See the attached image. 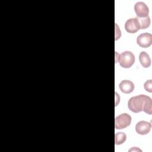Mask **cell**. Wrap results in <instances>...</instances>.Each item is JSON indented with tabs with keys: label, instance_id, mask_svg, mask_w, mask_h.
<instances>
[{
	"label": "cell",
	"instance_id": "6da1fadb",
	"mask_svg": "<svg viewBox=\"0 0 152 152\" xmlns=\"http://www.w3.org/2000/svg\"><path fill=\"white\" fill-rule=\"evenodd\" d=\"M128 107L134 113L144 111L148 115L152 114V100L149 96L144 94L131 97L128 102Z\"/></svg>",
	"mask_w": 152,
	"mask_h": 152
},
{
	"label": "cell",
	"instance_id": "7a4b0ae2",
	"mask_svg": "<svg viewBox=\"0 0 152 152\" xmlns=\"http://www.w3.org/2000/svg\"><path fill=\"white\" fill-rule=\"evenodd\" d=\"M118 59L116 62H119L121 67L124 68H131L135 62V56L130 51H125L116 56V59Z\"/></svg>",
	"mask_w": 152,
	"mask_h": 152
},
{
	"label": "cell",
	"instance_id": "3957f363",
	"mask_svg": "<svg viewBox=\"0 0 152 152\" xmlns=\"http://www.w3.org/2000/svg\"><path fill=\"white\" fill-rule=\"evenodd\" d=\"M131 116L128 113H122L115 119V128L116 129L126 128L131 123Z\"/></svg>",
	"mask_w": 152,
	"mask_h": 152
},
{
	"label": "cell",
	"instance_id": "277c9868",
	"mask_svg": "<svg viewBox=\"0 0 152 152\" xmlns=\"http://www.w3.org/2000/svg\"><path fill=\"white\" fill-rule=\"evenodd\" d=\"M125 29L128 33H135L141 29L138 17L131 18L125 23Z\"/></svg>",
	"mask_w": 152,
	"mask_h": 152
},
{
	"label": "cell",
	"instance_id": "5b68a950",
	"mask_svg": "<svg viewBox=\"0 0 152 152\" xmlns=\"http://www.w3.org/2000/svg\"><path fill=\"white\" fill-rule=\"evenodd\" d=\"M137 43L141 48H148L152 43V35L149 33L140 34L137 38Z\"/></svg>",
	"mask_w": 152,
	"mask_h": 152
},
{
	"label": "cell",
	"instance_id": "8992f818",
	"mask_svg": "<svg viewBox=\"0 0 152 152\" xmlns=\"http://www.w3.org/2000/svg\"><path fill=\"white\" fill-rule=\"evenodd\" d=\"M134 11L138 18H145L148 16L149 9L144 2H137L134 5Z\"/></svg>",
	"mask_w": 152,
	"mask_h": 152
},
{
	"label": "cell",
	"instance_id": "52a82bcc",
	"mask_svg": "<svg viewBox=\"0 0 152 152\" xmlns=\"http://www.w3.org/2000/svg\"><path fill=\"white\" fill-rule=\"evenodd\" d=\"M151 128V125L150 122L145 121H141L137 123L135 125V131L137 134L144 135L150 132Z\"/></svg>",
	"mask_w": 152,
	"mask_h": 152
},
{
	"label": "cell",
	"instance_id": "ba28073f",
	"mask_svg": "<svg viewBox=\"0 0 152 152\" xmlns=\"http://www.w3.org/2000/svg\"><path fill=\"white\" fill-rule=\"evenodd\" d=\"M120 90L125 94H129L132 93L135 88L134 84L130 80H122L119 85Z\"/></svg>",
	"mask_w": 152,
	"mask_h": 152
},
{
	"label": "cell",
	"instance_id": "9c48e42d",
	"mask_svg": "<svg viewBox=\"0 0 152 152\" xmlns=\"http://www.w3.org/2000/svg\"><path fill=\"white\" fill-rule=\"evenodd\" d=\"M139 61L144 68H148L151 65V59L148 54L144 51L140 52L139 55Z\"/></svg>",
	"mask_w": 152,
	"mask_h": 152
},
{
	"label": "cell",
	"instance_id": "30bf717a",
	"mask_svg": "<svg viewBox=\"0 0 152 152\" xmlns=\"http://www.w3.org/2000/svg\"><path fill=\"white\" fill-rule=\"evenodd\" d=\"M126 135L124 132H117L115 135V142L116 145H121L125 142Z\"/></svg>",
	"mask_w": 152,
	"mask_h": 152
},
{
	"label": "cell",
	"instance_id": "8fae6325",
	"mask_svg": "<svg viewBox=\"0 0 152 152\" xmlns=\"http://www.w3.org/2000/svg\"><path fill=\"white\" fill-rule=\"evenodd\" d=\"M138 20H139V22L140 24L141 29H145L150 26L151 21H150V18L148 16L147 17H145V18H138Z\"/></svg>",
	"mask_w": 152,
	"mask_h": 152
},
{
	"label": "cell",
	"instance_id": "7c38bea8",
	"mask_svg": "<svg viewBox=\"0 0 152 152\" xmlns=\"http://www.w3.org/2000/svg\"><path fill=\"white\" fill-rule=\"evenodd\" d=\"M144 88L149 93H151L152 92V80H149L146 81L144 84Z\"/></svg>",
	"mask_w": 152,
	"mask_h": 152
},
{
	"label": "cell",
	"instance_id": "4fadbf2b",
	"mask_svg": "<svg viewBox=\"0 0 152 152\" xmlns=\"http://www.w3.org/2000/svg\"><path fill=\"white\" fill-rule=\"evenodd\" d=\"M135 148H136V147H134V148H132V149H131V150H134H134H135ZM136 150H140V151H141V150H139V149H138H138H137H137H136Z\"/></svg>",
	"mask_w": 152,
	"mask_h": 152
}]
</instances>
